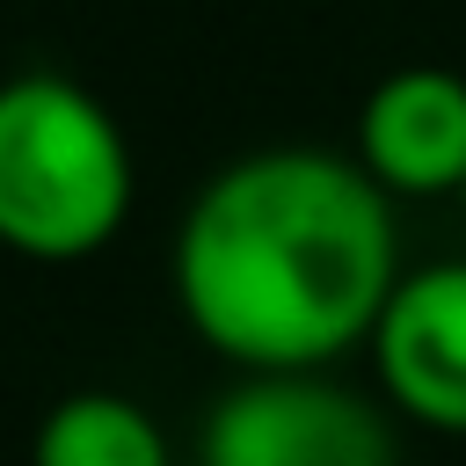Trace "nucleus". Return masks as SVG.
<instances>
[{"mask_svg":"<svg viewBox=\"0 0 466 466\" xmlns=\"http://www.w3.org/2000/svg\"><path fill=\"white\" fill-rule=\"evenodd\" d=\"M400 284L393 197L357 153L226 160L175 226V306L240 371H306L371 342Z\"/></svg>","mask_w":466,"mask_h":466,"instance_id":"f257e3e1","label":"nucleus"},{"mask_svg":"<svg viewBox=\"0 0 466 466\" xmlns=\"http://www.w3.org/2000/svg\"><path fill=\"white\" fill-rule=\"evenodd\" d=\"M131 138L66 73L0 80V248L29 262H80L131 218Z\"/></svg>","mask_w":466,"mask_h":466,"instance_id":"f03ea898","label":"nucleus"},{"mask_svg":"<svg viewBox=\"0 0 466 466\" xmlns=\"http://www.w3.org/2000/svg\"><path fill=\"white\" fill-rule=\"evenodd\" d=\"M197 466H400V444L379 400L306 364L240 371L197 430Z\"/></svg>","mask_w":466,"mask_h":466,"instance_id":"7ed1b4c3","label":"nucleus"},{"mask_svg":"<svg viewBox=\"0 0 466 466\" xmlns=\"http://www.w3.org/2000/svg\"><path fill=\"white\" fill-rule=\"evenodd\" d=\"M371 364L408 422L466 437V262L400 269L371 328Z\"/></svg>","mask_w":466,"mask_h":466,"instance_id":"20e7f679","label":"nucleus"},{"mask_svg":"<svg viewBox=\"0 0 466 466\" xmlns=\"http://www.w3.org/2000/svg\"><path fill=\"white\" fill-rule=\"evenodd\" d=\"M357 160L386 197H459L466 189V73L393 66L357 102Z\"/></svg>","mask_w":466,"mask_h":466,"instance_id":"39448f33","label":"nucleus"},{"mask_svg":"<svg viewBox=\"0 0 466 466\" xmlns=\"http://www.w3.org/2000/svg\"><path fill=\"white\" fill-rule=\"evenodd\" d=\"M29 466H175V451L153 408L109 386H80L36 415Z\"/></svg>","mask_w":466,"mask_h":466,"instance_id":"423d86ee","label":"nucleus"},{"mask_svg":"<svg viewBox=\"0 0 466 466\" xmlns=\"http://www.w3.org/2000/svg\"><path fill=\"white\" fill-rule=\"evenodd\" d=\"M459 204H466V189H459Z\"/></svg>","mask_w":466,"mask_h":466,"instance_id":"0eeeda50","label":"nucleus"}]
</instances>
